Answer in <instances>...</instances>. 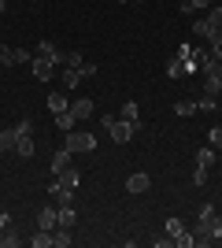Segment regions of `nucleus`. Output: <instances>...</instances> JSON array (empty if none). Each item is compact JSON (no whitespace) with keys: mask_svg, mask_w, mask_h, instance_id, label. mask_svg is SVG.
<instances>
[{"mask_svg":"<svg viewBox=\"0 0 222 248\" xmlns=\"http://www.w3.org/2000/svg\"><path fill=\"white\" fill-rule=\"evenodd\" d=\"M100 123H104V130L111 134V141H115V145H126V141H133V134L141 130V126L126 123V119H115V115H107V119H100Z\"/></svg>","mask_w":222,"mask_h":248,"instance_id":"1","label":"nucleus"},{"mask_svg":"<svg viewBox=\"0 0 222 248\" xmlns=\"http://www.w3.org/2000/svg\"><path fill=\"white\" fill-rule=\"evenodd\" d=\"M63 148H71V152H93V148H96V137L85 134V130H67Z\"/></svg>","mask_w":222,"mask_h":248,"instance_id":"2","label":"nucleus"},{"mask_svg":"<svg viewBox=\"0 0 222 248\" xmlns=\"http://www.w3.org/2000/svg\"><path fill=\"white\" fill-rule=\"evenodd\" d=\"M67 111L74 115V123H82V119H93V111H96V108H93V100H89V96H82V100H74L71 108H67Z\"/></svg>","mask_w":222,"mask_h":248,"instance_id":"3","label":"nucleus"},{"mask_svg":"<svg viewBox=\"0 0 222 248\" xmlns=\"http://www.w3.org/2000/svg\"><path fill=\"white\" fill-rule=\"evenodd\" d=\"M37 226L41 230H56L59 226V207H41V211H37Z\"/></svg>","mask_w":222,"mask_h":248,"instance_id":"4","label":"nucleus"},{"mask_svg":"<svg viewBox=\"0 0 222 248\" xmlns=\"http://www.w3.org/2000/svg\"><path fill=\"white\" fill-rule=\"evenodd\" d=\"M37 60H52V63H67V56L59 48H56L52 41H41L37 45Z\"/></svg>","mask_w":222,"mask_h":248,"instance_id":"5","label":"nucleus"},{"mask_svg":"<svg viewBox=\"0 0 222 248\" xmlns=\"http://www.w3.org/2000/svg\"><path fill=\"white\" fill-rule=\"evenodd\" d=\"M71 148H59V152H56L52 155V178H59V174H63V170H67V167H71Z\"/></svg>","mask_w":222,"mask_h":248,"instance_id":"6","label":"nucleus"},{"mask_svg":"<svg viewBox=\"0 0 222 248\" xmlns=\"http://www.w3.org/2000/svg\"><path fill=\"white\" fill-rule=\"evenodd\" d=\"M148 186H152V178H148L145 170H137V174L126 178V189H130V193H148Z\"/></svg>","mask_w":222,"mask_h":248,"instance_id":"7","label":"nucleus"},{"mask_svg":"<svg viewBox=\"0 0 222 248\" xmlns=\"http://www.w3.org/2000/svg\"><path fill=\"white\" fill-rule=\"evenodd\" d=\"M52 71H56L52 60H33V78L37 82H52Z\"/></svg>","mask_w":222,"mask_h":248,"instance_id":"8","label":"nucleus"},{"mask_svg":"<svg viewBox=\"0 0 222 248\" xmlns=\"http://www.w3.org/2000/svg\"><path fill=\"white\" fill-rule=\"evenodd\" d=\"M48 193H52V197L59 200V207H63V204H71V200H74V189H67L63 182H48Z\"/></svg>","mask_w":222,"mask_h":248,"instance_id":"9","label":"nucleus"},{"mask_svg":"<svg viewBox=\"0 0 222 248\" xmlns=\"http://www.w3.org/2000/svg\"><path fill=\"white\" fill-rule=\"evenodd\" d=\"M118 119H126V123L141 126V108H137V100H126V104H122V111H118Z\"/></svg>","mask_w":222,"mask_h":248,"instance_id":"10","label":"nucleus"},{"mask_svg":"<svg viewBox=\"0 0 222 248\" xmlns=\"http://www.w3.org/2000/svg\"><path fill=\"white\" fill-rule=\"evenodd\" d=\"M67 108H71L67 93H48V111H52V115H63Z\"/></svg>","mask_w":222,"mask_h":248,"instance_id":"11","label":"nucleus"},{"mask_svg":"<svg viewBox=\"0 0 222 248\" xmlns=\"http://www.w3.org/2000/svg\"><path fill=\"white\" fill-rule=\"evenodd\" d=\"M215 159H219L215 145H211V148H196V167H207V170H211V167H215Z\"/></svg>","mask_w":222,"mask_h":248,"instance_id":"12","label":"nucleus"},{"mask_svg":"<svg viewBox=\"0 0 222 248\" xmlns=\"http://www.w3.org/2000/svg\"><path fill=\"white\" fill-rule=\"evenodd\" d=\"M19 145V130H0V152H15Z\"/></svg>","mask_w":222,"mask_h":248,"instance_id":"13","label":"nucleus"},{"mask_svg":"<svg viewBox=\"0 0 222 248\" xmlns=\"http://www.w3.org/2000/svg\"><path fill=\"white\" fill-rule=\"evenodd\" d=\"M71 241H74L71 237V226H56L52 230V245L56 248H71Z\"/></svg>","mask_w":222,"mask_h":248,"instance_id":"14","label":"nucleus"},{"mask_svg":"<svg viewBox=\"0 0 222 248\" xmlns=\"http://www.w3.org/2000/svg\"><path fill=\"white\" fill-rule=\"evenodd\" d=\"M59 182H63L67 189H78V186H82V170H74V167H67L63 174H59Z\"/></svg>","mask_w":222,"mask_h":248,"instance_id":"15","label":"nucleus"},{"mask_svg":"<svg viewBox=\"0 0 222 248\" xmlns=\"http://www.w3.org/2000/svg\"><path fill=\"white\" fill-rule=\"evenodd\" d=\"M30 245L33 248H52V230H41V226H37V233L30 237Z\"/></svg>","mask_w":222,"mask_h":248,"instance_id":"16","label":"nucleus"},{"mask_svg":"<svg viewBox=\"0 0 222 248\" xmlns=\"http://www.w3.org/2000/svg\"><path fill=\"white\" fill-rule=\"evenodd\" d=\"M78 85H82V71H78V67H67L63 71V89H78Z\"/></svg>","mask_w":222,"mask_h":248,"instance_id":"17","label":"nucleus"},{"mask_svg":"<svg viewBox=\"0 0 222 248\" xmlns=\"http://www.w3.org/2000/svg\"><path fill=\"white\" fill-rule=\"evenodd\" d=\"M15 152H19L22 159H33V152H37V148H33V134H30V137H19V145H15Z\"/></svg>","mask_w":222,"mask_h":248,"instance_id":"18","label":"nucleus"},{"mask_svg":"<svg viewBox=\"0 0 222 248\" xmlns=\"http://www.w3.org/2000/svg\"><path fill=\"white\" fill-rule=\"evenodd\" d=\"M211 4H215V0H185V4H181V11H185V15H196V11H207Z\"/></svg>","mask_w":222,"mask_h":248,"instance_id":"19","label":"nucleus"},{"mask_svg":"<svg viewBox=\"0 0 222 248\" xmlns=\"http://www.w3.org/2000/svg\"><path fill=\"white\" fill-rule=\"evenodd\" d=\"M19 245H22L19 230H15V226H8V230H4V241H0V248H19Z\"/></svg>","mask_w":222,"mask_h":248,"instance_id":"20","label":"nucleus"},{"mask_svg":"<svg viewBox=\"0 0 222 248\" xmlns=\"http://www.w3.org/2000/svg\"><path fill=\"white\" fill-rule=\"evenodd\" d=\"M204 19H207V22H211V26H215V30H222V4H211V8H207V11H204Z\"/></svg>","mask_w":222,"mask_h":248,"instance_id":"21","label":"nucleus"},{"mask_svg":"<svg viewBox=\"0 0 222 248\" xmlns=\"http://www.w3.org/2000/svg\"><path fill=\"white\" fill-rule=\"evenodd\" d=\"M192 33L207 41V37H211V33H215V26H211V22H207V19H196V22H192Z\"/></svg>","mask_w":222,"mask_h":248,"instance_id":"22","label":"nucleus"},{"mask_svg":"<svg viewBox=\"0 0 222 248\" xmlns=\"http://www.w3.org/2000/svg\"><path fill=\"white\" fill-rule=\"evenodd\" d=\"M174 115H181V119L196 115V100H178V104H174Z\"/></svg>","mask_w":222,"mask_h":248,"instance_id":"23","label":"nucleus"},{"mask_svg":"<svg viewBox=\"0 0 222 248\" xmlns=\"http://www.w3.org/2000/svg\"><path fill=\"white\" fill-rule=\"evenodd\" d=\"M207 182H211V170H207V167H196V170H192V186L204 189Z\"/></svg>","mask_w":222,"mask_h":248,"instance_id":"24","label":"nucleus"},{"mask_svg":"<svg viewBox=\"0 0 222 248\" xmlns=\"http://www.w3.org/2000/svg\"><path fill=\"white\" fill-rule=\"evenodd\" d=\"M204 93H211V96H219V93H222L219 74H207V78H204Z\"/></svg>","mask_w":222,"mask_h":248,"instance_id":"25","label":"nucleus"},{"mask_svg":"<svg viewBox=\"0 0 222 248\" xmlns=\"http://www.w3.org/2000/svg\"><path fill=\"white\" fill-rule=\"evenodd\" d=\"M215 108H219V96H211V93H204L196 100V111H215Z\"/></svg>","mask_w":222,"mask_h":248,"instance_id":"26","label":"nucleus"},{"mask_svg":"<svg viewBox=\"0 0 222 248\" xmlns=\"http://www.w3.org/2000/svg\"><path fill=\"white\" fill-rule=\"evenodd\" d=\"M74 218H78V211H74L71 204L59 207V226H74Z\"/></svg>","mask_w":222,"mask_h":248,"instance_id":"27","label":"nucleus"},{"mask_svg":"<svg viewBox=\"0 0 222 248\" xmlns=\"http://www.w3.org/2000/svg\"><path fill=\"white\" fill-rule=\"evenodd\" d=\"M56 126H59V130L67 134V130H74L78 123H74V115H71V111H63V115H56Z\"/></svg>","mask_w":222,"mask_h":248,"instance_id":"28","label":"nucleus"},{"mask_svg":"<svg viewBox=\"0 0 222 248\" xmlns=\"http://www.w3.org/2000/svg\"><path fill=\"white\" fill-rule=\"evenodd\" d=\"M181 230H185V222H181V218H167V226H163V233H170V237H178Z\"/></svg>","mask_w":222,"mask_h":248,"instance_id":"29","label":"nucleus"},{"mask_svg":"<svg viewBox=\"0 0 222 248\" xmlns=\"http://www.w3.org/2000/svg\"><path fill=\"white\" fill-rule=\"evenodd\" d=\"M174 245H178V248H196V237H192V233H185V230H181L178 237H174Z\"/></svg>","mask_w":222,"mask_h":248,"instance_id":"30","label":"nucleus"},{"mask_svg":"<svg viewBox=\"0 0 222 248\" xmlns=\"http://www.w3.org/2000/svg\"><path fill=\"white\" fill-rule=\"evenodd\" d=\"M11 63H33V56L26 48H11Z\"/></svg>","mask_w":222,"mask_h":248,"instance_id":"31","label":"nucleus"},{"mask_svg":"<svg viewBox=\"0 0 222 248\" xmlns=\"http://www.w3.org/2000/svg\"><path fill=\"white\" fill-rule=\"evenodd\" d=\"M78 71H82V78H93V74H96V63L93 60H82V63H78Z\"/></svg>","mask_w":222,"mask_h":248,"instance_id":"32","label":"nucleus"},{"mask_svg":"<svg viewBox=\"0 0 222 248\" xmlns=\"http://www.w3.org/2000/svg\"><path fill=\"white\" fill-rule=\"evenodd\" d=\"M15 130H19V137H30V134H33V119H22Z\"/></svg>","mask_w":222,"mask_h":248,"instance_id":"33","label":"nucleus"},{"mask_svg":"<svg viewBox=\"0 0 222 248\" xmlns=\"http://www.w3.org/2000/svg\"><path fill=\"white\" fill-rule=\"evenodd\" d=\"M211 237H215V241L222 237V215H215V222H211Z\"/></svg>","mask_w":222,"mask_h":248,"instance_id":"34","label":"nucleus"},{"mask_svg":"<svg viewBox=\"0 0 222 248\" xmlns=\"http://www.w3.org/2000/svg\"><path fill=\"white\" fill-rule=\"evenodd\" d=\"M211 145H215V148H222V123L211 130Z\"/></svg>","mask_w":222,"mask_h":248,"instance_id":"35","label":"nucleus"},{"mask_svg":"<svg viewBox=\"0 0 222 248\" xmlns=\"http://www.w3.org/2000/svg\"><path fill=\"white\" fill-rule=\"evenodd\" d=\"M8 63H11V48H8V45H0V67H8Z\"/></svg>","mask_w":222,"mask_h":248,"instance_id":"36","label":"nucleus"},{"mask_svg":"<svg viewBox=\"0 0 222 248\" xmlns=\"http://www.w3.org/2000/svg\"><path fill=\"white\" fill-rule=\"evenodd\" d=\"M174 245V237H170V233H163V237H156V248H170Z\"/></svg>","mask_w":222,"mask_h":248,"instance_id":"37","label":"nucleus"},{"mask_svg":"<svg viewBox=\"0 0 222 248\" xmlns=\"http://www.w3.org/2000/svg\"><path fill=\"white\" fill-rule=\"evenodd\" d=\"M8 226H15V222H11V215H8V211H0V230H8Z\"/></svg>","mask_w":222,"mask_h":248,"instance_id":"38","label":"nucleus"},{"mask_svg":"<svg viewBox=\"0 0 222 248\" xmlns=\"http://www.w3.org/2000/svg\"><path fill=\"white\" fill-rule=\"evenodd\" d=\"M4 11H8V0H0V15H4Z\"/></svg>","mask_w":222,"mask_h":248,"instance_id":"39","label":"nucleus"},{"mask_svg":"<svg viewBox=\"0 0 222 248\" xmlns=\"http://www.w3.org/2000/svg\"><path fill=\"white\" fill-rule=\"evenodd\" d=\"M0 241H4V230H0Z\"/></svg>","mask_w":222,"mask_h":248,"instance_id":"40","label":"nucleus"},{"mask_svg":"<svg viewBox=\"0 0 222 248\" xmlns=\"http://www.w3.org/2000/svg\"><path fill=\"white\" fill-rule=\"evenodd\" d=\"M118 4H130V0H118Z\"/></svg>","mask_w":222,"mask_h":248,"instance_id":"41","label":"nucleus"},{"mask_svg":"<svg viewBox=\"0 0 222 248\" xmlns=\"http://www.w3.org/2000/svg\"><path fill=\"white\" fill-rule=\"evenodd\" d=\"M219 82H222V71H219Z\"/></svg>","mask_w":222,"mask_h":248,"instance_id":"42","label":"nucleus"},{"mask_svg":"<svg viewBox=\"0 0 222 248\" xmlns=\"http://www.w3.org/2000/svg\"><path fill=\"white\" fill-rule=\"evenodd\" d=\"M137 4H141V0H137Z\"/></svg>","mask_w":222,"mask_h":248,"instance_id":"43","label":"nucleus"}]
</instances>
